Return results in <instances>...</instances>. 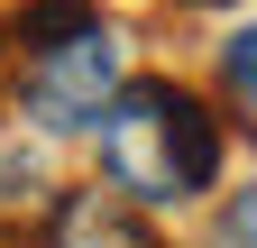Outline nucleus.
I'll return each mask as SVG.
<instances>
[{
    "instance_id": "nucleus-1",
    "label": "nucleus",
    "mask_w": 257,
    "mask_h": 248,
    "mask_svg": "<svg viewBox=\"0 0 257 248\" xmlns=\"http://www.w3.org/2000/svg\"><path fill=\"white\" fill-rule=\"evenodd\" d=\"M128 92V28L92 0H19L10 19V101L37 138H92Z\"/></svg>"
},
{
    "instance_id": "nucleus-4",
    "label": "nucleus",
    "mask_w": 257,
    "mask_h": 248,
    "mask_svg": "<svg viewBox=\"0 0 257 248\" xmlns=\"http://www.w3.org/2000/svg\"><path fill=\"white\" fill-rule=\"evenodd\" d=\"M202 248H257V184H239V193H220V202H211Z\"/></svg>"
},
{
    "instance_id": "nucleus-3",
    "label": "nucleus",
    "mask_w": 257,
    "mask_h": 248,
    "mask_svg": "<svg viewBox=\"0 0 257 248\" xmlns=\"http://www.w3.org/2000/svg\"><path fill=\"white\" fill-rule=\"evenodd\" d=\"M37 248H156V230H147V211L128 202V193L74 184V193H55V221H46Z\"/></svg>"
},
{
    "instance_id": "nucleus-5",
    "label": "nucleus",
    "mask_w": 257,
    "mask_h": 248,
    "mask_svg": "<svg viewBox=\"0 0 257 248\" xmlns=\"http://www.w3.org/2000/svg\"><path fill=\"white\" fill-rule=\"evenodd\" d=\"M220 83H230V101H257V19L220 37Z\"/></svg>"
},
{
    "instance_id": "nucleus-2",
    "label": "nucleus",
    "mask_w": 257,
    "mask_h": 248,
    "mask_svg": "<svg viewBox=\"0 0 257 248\" xmlns=\"http://www.w3.org/2000/svg\"><path fill=\"white\" fill-rule=\"evenodd\" d=\"M92 147H101V184H110V193H128L138 211H184V202H202L220 184L230 129H220V110L193 83L128 74V92L101 110Z\"/></svg>"
}]
</instances>
